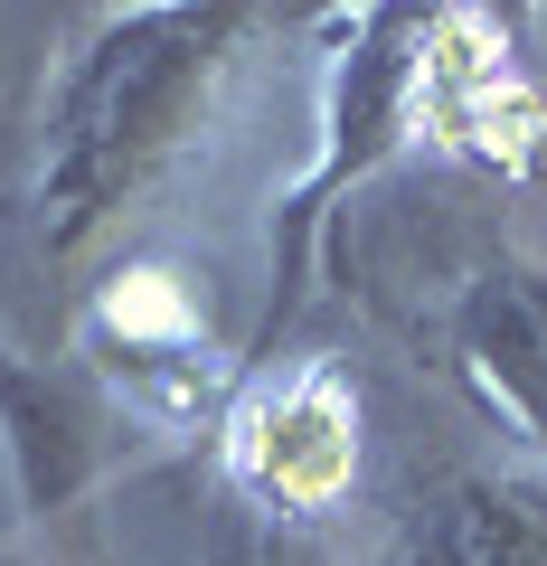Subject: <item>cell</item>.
Instances as JSON below:
<instances>
[{
  "label": "cell",
  "instance_id": "cell-1",
  "mask_svg": "<svg viewBox=\"0 0 547 566\" xmlns=\"http://www.w3.org/2000/svg\"><path fill=\"white\" fill-rule=\"evenodd\" d=\"M264 10L236 0H143V10H76L48 39L29 95L0 114V227L29 274L66 283L133 237L151 199L189 170L218 123Z\"/></svg>",
  "mask_w": 547,
  "mask_h": 566
},
{
  "label": "cell",
  "instance_id": "cell-2",
  "mask_svg": "<svg viewBox=\"0 0 547 566\" xmlns=\"http://www.w3.org/2000/svg\"><path fill=\"white\" fill-rule=\"evenodd\" d=\"M415 48H425V10H349L330 20V57H322V151L312 170L284 189L274 208V283H264L255 340H245V368L274 359V340L293 331L312 293V264H322V237L340 218V199L359 180H378L415 142Z\"/></svg>",
  "mask_w": 547,
  "mask_h": 566
},
{
  "label": "cell",
  "instance_id": "cell-3",
  "mask_svg": "<svg viewBox=\"0 0 547 566\" xmlns=\"http://www.w3.org/2000/svg\"><path fill=\"white\" fill-rule=\"evenodd\" d=\"M368 472V406L349 359L330 349H284L255 359L218 406V482L227 510L274 528H330L359 501Z\"/></svg>",
  "mask_w": 547,
  "mask_h": 566
},
{
  "label": "cell",
  "instance_id": "cell-4",
  "mask_svg": "<svg viewBox=\"0 0 547 566\" xmlns=\"http://www.w3.org/2000/svg\"><path fill=\"white\" fill-rule=\"evenodd\" d=\"M76 368L133 424H218L245 359L208 322V274L170 255H123L76 293Z\"/></svg>",
  "mask_w": 547,
  "mask_h": 566
},
{
  "label": "cell",
  "instance_id": "cell-5",
  "mask_svg": "<svg viewBox=\"0 0 547 566\" xmlns=\"http://www.w3.org/2000/svg\"><path fill=\"white\" fill-rule=\"evenodd\" d=\"M444 378L547 463V237H491L434 303Z\"/></svg>",
  "mask_w": 547,
  "mask_h": 566
},
{
  "label": "cell",
  "instance_id": "cell-6",
  "mask_svg": "<svg viewBox=\"0 0 547 566\" xmlns=\"http://www.w3.org/2000/svg\"><path fill=\"white\" fill-rule=\"evenodd\" d=\"M415 142L491 170V180H538L547 170V76L528 66L519 20H501V10H425Z\"/></svg>",
  "mask_w": 547,
  "mask_h": 566
},
{
  "label": "cell",
  "instance_id": "cell-7",
  "mask_svg": "<svg viewBox=\"0 0 547 566\" xmlns=\"http://www.w3.org/2000/svg\"><path fill=\"white\" fill-rule=\"evenodd\" d=\"M123 444H133V416L76 359L20 349L0 331V453H10V501H20V520L76 510V491H95Z\"/></svg>",
  "mask_w": 547,
  "mask_h": 566
},
{
  "label": "cell",
  "instance_id": "cell-8",
  "mask_svg": "<svg viewBox=\"0 0 547 566\" xmlns=\"http://www.w3.org/2000/svg\"><path fill=\"white\" fill-rule=\"evenodd\" d=\"M397 566H547V472L453 463L415 491Z\"/></svg>",
  "mask_w": 547,
  "mask_h": 566
}]
</instances>
